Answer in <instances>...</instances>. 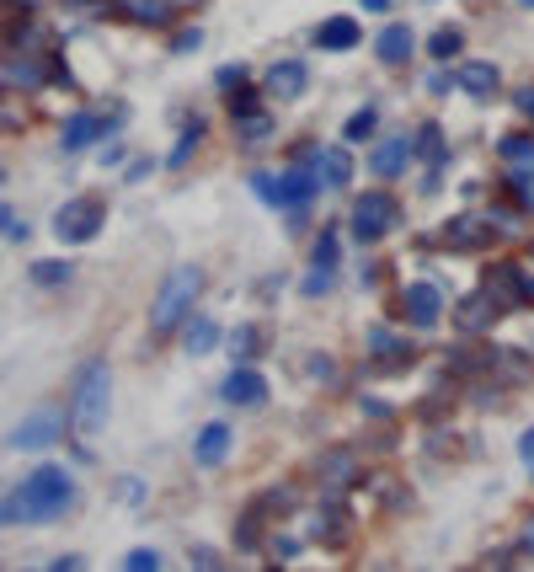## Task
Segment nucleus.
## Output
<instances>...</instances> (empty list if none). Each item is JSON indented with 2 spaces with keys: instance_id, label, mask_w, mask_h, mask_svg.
Masks as SVG:
<instances>
[{
  "instance_id": "f257e3e1",
  "label": "nucleus",
  "mask_w": 534,
  "mask_h": 572,
  "mask_svg": "<svg viewBox=\"0 0 534 572\" xmlns=\"http://www.w3.org/2000/svg\"><path fill=\"white\" fill-rule=\"evenodd\" d=\"M75 503H81L75 476L65 466H38V471H27L22 482L6 487V498H0V524H6V530H17V524H59Z\"/></svg>"
},
{
  "instance_id": "f03ea898",
  "label": "nucleus",
  "mask_w": 534,
  "mask_h": 572,
  "mask_svg": "<svg viewBox=\"0 0 534 572\" xmlns=\"http://www.w3.org/2000/svg\"><path fill=\"white\" fill-rule=\"evenodd\" d=\"M203 289H209V268H203V262H177V268L161 278L155 300H150V332H155V337L182 332L187 321L198 316Z\"/></svg>"
},
{
  "instance_id": "7ed1b4c3",
  "label": "nucleus",
  "mask_w": 534,
  "mask_h": 572,
  "mask_svg": "<svg viewBox=\"0 0 534 572\" xmlns=\"http://www.w3.org/2000/svg\"><path fill=\"white\" fill-rule=\"evenodd\" d=\"M107 412H113V369L107 359H86L75 369V391H70V423L75 434H102L107 428Z\"/></svg>"
},
{
  "instance_id": "20e7f679",
  "label": "nucleus",
  "mask_w": 534,
  "mask_h": 572,
  "mask_svg": "<svg viewBox=\"0 0 534 572\" xmlns=\"http://www.w3.org/2000/svg\"><path fill=\"white\" fill-rule=\"evenodd\" d=\"M123 123H129V102H107V107H81V113L65 118L59 129V150L65 156H86V150H102Z\"/></svg>"
},
{
  "instance_id": "39448f33",
  "label": "nucleus",
  "mask_w": 534,
  "mask_h": 572,
  "mask_svg": "<svg viewBox=\"0 0 534 572\" xmlns=\"http://www.w3.org/2000/svg\"><path fill=\"white\" fill-rule=\"evenodd\" d=\"M396 220H401L396 198H390L385 188H369V193H358L353 209H348V236L358 246H374V241H385L390 230H396Z\"/></svg>"
},
{
  "instance_id": "423d86ee",
  "label": "nucleus",
  "mask_w": 534,
  "mask_h": 572,
  "mask_svg": "<svg viewBox=\"0 0 534 572\" xmlns=\"http://www.w3.org/2000/svg\"><path fill=\"white\" fill-rule=\"evenodd\" d=\"M65 428H75L70 417H65V407H33L17 428H11L6 450H11V455H38V450H54V444L65 439Z\"/></svg>"
},
{
  "instance_id": "0eeeda50",
  "label": "nucleus",
  "mask_w": 534,
  "mask_h": 572,
  "mask_svg": "<svg viewBox=\"0 0 534 572\" xmlns=\"http://www.w3.org/2000/svg\"><path fill=\"white\" fill-rule=\"evenodd\" d=\"M102 220H107L102 198L97 193H75L70 204H59V214H54V236L65 246H86V241L102 236Z\"/></svg>"
},
{
  "instance_id": "6e6552de",
  "label": "nucleus",
  "mask_w": 534,
  "mask_h": 572,
  "mask_svg": "<svg viewBox=\"0 0 534 572\" xmlns=\"http://www.w3.org/2000/svg\"><path fill=\"white\" fill-rule=\"evenodd\" d=\"M401 316L412 321L417 332H433L438 321H444V289L428 284V278H422V284H406L401 289Z\"/></svg>"
},
{
  "instance_id": "1a4fd4ad",
  "label": "nucleus",
  "mask_w": 534,
  "mask_h": 572,
  "mask_svg": "<svg viewBox=\"0 0 534 572\" xmlns=\"http://www.w3.org/2000/svg\"><path fill=\"white\" fill-rule=\"evenodd\" d=\"M219 396H225L230 407L262 412V407H267V380H262V369H257V364H235L230 375L219 380Z\"/></svg>"
},
{
  "instance_id": "9d476101",
  "label": "nucleus",
  "mask_w": 534,
  "mask_h": 572,
  "mask_svg": "<svg viewBox=\"0 0 534 572\" xmlns=\"http://www.w3.org/2000/svg\"><path fill=\"white\" fill-rule=\"evenodd\" d=\"M358 43H364V27H358V17H342V11L310 27V49H321V54H353Z\"/></svg>"
},
{
  "instance_id": "9b49d317",
  "label": "nucleus",
  "mask_w": 534,
  "mask_h": 572,
  "mask_svg": "<svg viewBox=\"0 0 534 572\" xmlns=\"http://www.w3.org/2000/svg\"><path fill=\"white\" fill-rule=\"evenodd\" d=\"M305 86H310L305 59H273V65H267V75H262V91H267L273 102H300Z\"/></svg>"
},
{
  "instance_id": "f8f14e48",
  "label": "nucleus",
  "mask_w": 534,
  "mask_h": 572,
  "mask_svg": "<svg viewBox=\"0 0 534 572\" xmlns=\"http://www.w3.org/2000/svg\"><path fill=\"white\" fill-rule=\"evenodd\" d=\"M412 161H417V150H412V139H406V134H385L380 145L369 150V172L380 182L406 177V166H412Z\"/></svg>"
},
{
  "instance_id": "ddd939ff",
  "label": "nucleus",
  "mask_w": 534,
  "mask_h": 572,
  "mask_svg": "<svg viewBox=\"0 0 534 572\" xmlns=\"http://www.w3.org/2000/svg\"><path fill=\"white\" fill-rule=\"evenodd\" d=\"M326 188L321 166L316 161H294L284 172V209H316V198Z\"/></svg>"
},
{
  "instance_id": "4468645a",
  "label": "nucleus",
  "mask_w": 534,
  "mask_h": 572,
  "mask_svg": "<svg viewBox=\"0 0 534 572\" xmlns=\"http://www.w3.org/2000/svg\"><path fill=\"white\" fill-rule=\"evenodd\" d=\"M417 54V27L412 22H390L380 27V43H374V59H380L385 70H406Z\"/></svg>"
},
{
  "instance_id": "2eb2a0df",
  "label": "nucleus",
  "mask_w": 534,
  "mask_h": 572,
  "mask_svg": "<svg viewBox=\"0 0 534 572\" xmlns=\"http://www.w3.org/2000/svg\"><path fill=\"white\" fill-rule=\"evenodd\" d=\"M369 359H374V369H385V375H401V369L417 364V353H412V343H401L390 327H369Z\"/></svg>"
},
{
  "instance_id": "dca6fc26",
  "label": "nucleus",
  "mask_w": 534,
  "mask_h": 572,
  "mask_svg": "<svg viewBox=\"0 0 534 572\" xmlns=\"http://www.w3.org/2000/svg\"><path fill=\"white\" fill-rule=\"evenodd\" d=\"M230 444H235V428L230 423H203L198 439H193V460L198 471H219L230 460Z\"/></svg>"
},
{
  "instance_id": "f3484780",
  "label": "nucleus",
  "mask_w": 534,
  "mask_h": 572,
  "mask_svg": "<svg viewBox=\"0 0 534 572\" xmlns=\"http://www.w3.org/2000/svg\"><path fill=\"white\" fill-rule=\"evenodd\" d=\"M177 0H118L107 17H118V22H134V27H171L177 22Z\"/></svg>"
},
{
  "instance_id": "a211bd4d",
  "label": "nucleus",
  "mask_w": 534,
  "mask_h": 572,
  "mask_svg": "<svg viewBox=\"0 0 534 572\" xmlns=\"http://www.w3.org/2000/svg\"><path fill=\"white\" fill-rule=\"evenodd\" d=\"M497 316H508V311L497 305V295H492L486 284L476 289V295H465V300H460V311H454V321H460V332H486Z\"/></svg>"
},
{
  "instance_id": "6ab92c4d",
  "label": "nucleus",
  "mask_w": 534,
  "mask_h": 572,
  "mask_svg": "<svg viewBox=\"0 0 534 572\" xmlns=\"http://www.w3.org/2000/svg\"><path fill=\"white\" fill-rule=\"evenodd\" d=\"M203 134H209V118H203V113H187V118H182L177 145H171V156H166V172H187V166H193L198 145H203Z\"/></svg>"
},
{
  "instance_id": "aec40b11",
  "label": "nucleus",
  "mask_w": 534,
  "mask_h": 572,
  "mask_svg": "<svg viewBox=\"0 0 534 572\" xmlns=\"http://www.w3.org/2000/svg\"><path fill=\"white\" fill-rule=\"evenodd\" d=\"M460 91H465V97H476V102H492L502 91V70L486 65V59H465V65H460Z\"/></svg>"
},
{
  "instance_id": "412c9836",
  "label": "nucleus",
  "mask_w": 534,
  "mask_h": 572,
  "mask_svg": "<svg viewBox=\"0 0 534 572\" xmlns=\"http://www.w3.org/2000/svg\"><path fill=\"white\" fill-rule=\"evenodd\" d=\"M225 337H230V332L219 327L214 316H203V311H198V316H193V321H187V327H182V348L193 353V359H209V353H214L219 343H225Z\"/></svg>"
},
{
  "instance_id": "4be33fe9",
  "label": "nucleus",
  "mask_w": 534,
  "mask_h": 572,
  "mask_svg": "<svg viewBox=\"0 0 534 572\" xmlns=\"http://www.w3.org/2000/svg\"><path fill=\"white\" fill-rule=\"evenodd\" d=\"M486 220H492V214H486ZM486 220H470V214H465V220H454V225L444 230V241L454 246V252H470V246L481 252V246H492V241L502 236V230L486 225Z\"/></svg>"
},
{
  "instance_id": "5701e85b",
  "label": "nucleus",
  "mask_w": 534,
  "mask_h": 572,
  "mask_svg": "<svg viewBox=\"0 0 534 572\" xmlns=\"http://www.w3.org/2000/svg\"><path fill=\"white\" fill-rule=\"evenodd\" d=\"M412 150H417V161L422 166H444L449 161V139H444V123H417V139H412Z\"/></svg>"
},
{
  "instance_id": "b1692460",
  "label": "nucleus",
  "mask_w": 534,
  "mask_h": 572,
  "mask_svg": "<svg viewBox=\"0 0 534 572\" xmlns=\"http://www.w3.org/2000/svg\"><path fill=\"white\" fill-rule=\"evenodd\" d=\"M310 268L342 273V225H326L316 241H310Z\"/></svg>"
},
{
  "instance_id": "393cba45",
  "label": "nucleus",
  "mask_w": 534,
  "mask_h": 572,
  "mask_svg": "<svg viewBox=\"0 0 534 572\" xmlns=\"http://www.w3.org/2000/svg\"><path fill=\"white\" fill-rule=\"evenodd\" d=\"M27 278H33L38 289H65V284H75V262L70 257H38L33 268H27Z\"/></svg>"
},
{
  "instance_id": "a878e982",
  "label": "nucleus",
  "mask_w": 534,
  "mask_h": 572,
  "mask_svg": "<svg viewBox=\"0 0 534 572\" xmlns=\"http://www.w3.org/2000/svg\"><path fill=\"white\" fill-rule=\"evenodd\" d=\"M374 134H380V102H364L348 123H342V139H348V145H369Z\"/></svg>"
},
{
  "instance_id": "bb28decb",
  "label": "nucleus",
  "mask_w": 534,
  "mask_h": 572,
  "mask_svg": "<svg viewBox=\"0 0 534 572\" xmlns=\"http://www.w3.org/2000/svg\"><path fill=\"white\" fill-rule=\"evenodd\" d=\"M321 177H326V188H348V182H353V156H348V150H342V145H326L321 150Z\"/></svg>"
},
{
  "instance_id": "cd10ccee",
  "label": "nucleus",
  "mask_w": 534,
  "mask_h": 572,
  "mask_svg": "<svg viewBox=\"0 0 534 572\" xmlns=\"http://www.w3.org/2000/svg\"><path fill=\"white\" fill-rule=\"evenodd\" d=\"M246 188H251V198H257V204H267V209H284V172H251L246 177Z\"/></svg>"
},
{
  "instance_id": "c85d7f7f",
  "label": "nucleus",
  "mask_w": 534,
  "mask_h": 572,
  "mask_svg": "<svg viewBox=\"0 0 534 572\" xmlns=\"http://www.w3.org/2000/svg\"><path fill=\"white\" fill-rule=\"evenodd\" d=\"M225 353H230L235 364H251V359L262 353V327H251V321H246V327H235V332L225 337Z\"/></svg>"
},
{
  "instance_id": "c756f323",
  "label": "nucleus",
  "mask_w": 534,
  "mask_h": 572,
  "mask_svg": "<svg viewBox=\"0 0 534 572\" xmlns=\"http://www.w3.org/2000/svg\"><path fill=\"white\" fill-rule=\"evenodd\" d=\"M460 54H465V33H460V27H438V33L428 38V59H438V65H454Z\"/></svg>"
},
{
  "instance_id": "7c9ffc66",
  "label": "nucleus",
  "mask_w": 534,
  "mask_h": 572,
  "mask_svg": "<svg viewBox=\"0 0 534 572\" xmlns=\"http://www.w3.org/2000/svg\"><path fill=\"white\" fill-rule=\"evenodd\" d=\"M316 471H321V482H326V487H348V482H358V476H353L358 466H353V455H348V450L321 455V466H316Z\"/></svg>"
},
{
  "instance_id": "2f4dec72",
  "label": "nucleus",
  "mask_w": 534,
  "mask_h": 572,
  "mask_svg": "<svg viewBox=\"0 0 534 572\" xmlns=\"http://www.w3.org/2000/svg\"><path fill=\"white\" fill-rule=\"evenodd\" d=\"M497 156H502V166H534V134H502Z\"/></svg>"
},
{
  "instance_id": "473e14b6",
  "label": "nucleus",
  "mask_w": 534,
  "mask_h": 572,
  "mask_svg": "<svg viewBox=\"0 0 534 572\" xmlns=\"http://www.w3.org/2000/svg\"><path fill=\"white\" fill-rule=\"evenodd\" d=\"M262 97H267V91H257V86H241V91H230V118L235 123H241V118H251V113H262Z\"/></svg>"
},
{
  "instance_id": "72a5a7b5",
  "label": "nucleus",
  "mask_w": 534,
  "mask_h": 572,
  "mask_svg": "<svg viewBox=\"0 0 534 572\" xmlns=\"http://www.w3.org/2000/svg\"><path fill=\"white\" fill-rule=\"evenodd\" d=\"M502 188H508V193L518 198V204H534V166H508Z\"/></svg>"
},
{
  "instance_id": "f704fd0d",
  "label": "nucleus",
  "mask_w": 534,
  "mask_h": 572,
  "mask_svg": "<svg viewBox=\"0 0 534 572\" xmlns=\"http://www.w3.org/2000/svg\"><path fill=\"white\" fill-rule=\"evenodd\" d=\"M262 508H251V514L241 519V524H235V546H241V551H257L262 546Z\"/></svg>"
},
{
  "instance_id": "c9c22d12",
  "label": "nucleus",
  "mask_w": 534,
  "mask_h": 572,
  "mask_svg": "<svg viewBox=\"0 0 534 572\" xmlns=\"http://www.w3.org/2000/svg\"><path fill=\"white\" fill-rule=\"evenodd\" d=\"M235 129H241V145H251V139H257V145H262V139L273 134V113H267V107H262V113L241 118V123H235Z\"/></svg>"
},
{
  "instance_id": "e433bc0d",
  "label": "nucleus",
  "mask_w": 534,
  "mask_h": 572,
  "mask_svg": "<svg viewBox=\"0 0 534 572\" xmlns=\"http://www.w3.org/2000/svg\"><path fill=\"white\" fill-rule=\"evenodd\" d=\"M332 289H337V273H326V268H310V273L300 278V295H310V300L332 295Z\"/></svg>"
},
{
  "instance_id": "4c0bfd02",
  "label": "nucleus",
  "mask_w": 534,
  "mask_h": 572,
  "mask_svg": "<svg viewBox=\"0 0 534 572\" xmlns=\"http://www.w3.org/2000/svg\"><path fill=\"white\" fill-rule=\"evenodd\" d=\"M241 86H251V70L246 65H219L214 70V91H225V97H230V91H241Z\"/></svg>"
},
{
  "instance_id": "58836bf2",
  "label": "nucleus",
  "mask_w": 534,
  "mask_h": 572,
  "mask_svg": "<svg viewBox=\"0 0 534 572\" xmlns=\"http://www.w3.org/2000/svg\"><path fill=\"white\" fill-rule=\"evenodd\" d=\"M123 567H129V572H155V567H161V551H150V546H134L129 556H123Z\"/></svg>"
},
{
  "instance_id": "ea45409f",
  "label": "nucleus",
  "mask_w": 534,
  "mask_h": 572,
  "mask_svg": "<svg viewBox=\"0 0 534 572\" xmlns=\"http://www.w3.org/2000/svg\"><path fill=\"white\" fill-rule=\"evenodd\" d=\"M454 86H460V70H454V75L449 70H433L428 81H422V91H433V97H449Z\"/></svg>"
},
{
  "instance_id": "a19ab883",
  "label": "nucleus",
  "mask_w": 534,
  "mask_h": 572,
  "mask_svg": "<svg viewBox=\"0 0 534 572\" xmlns=\"http://www.w3.org/2000/svg\"><path fill=\"white\" fill-rule=\"evenodd\" d=\"M198 43H203V27H182V33L171 38V54H198Z\"/></svg>"
},
{
  "instance_id": "79ce46f5",
  "label": "nucleus",
  "mask_w": 534,
  "mask_h": 572,
  "mask_svg": "<svg viewBox=\"0 0 534 572\" xmlns=\"http://www.w3.org/2000/svg\"><path fill=\"white\" fill-rule=\"evenodd\" d=\"M150 172H155V156H139L134 166H123V182H150Z\"/></svg>"
},
{
  "instance_id": "37998d69",
  "label": "nucleus",
  "mask_w": 534,
  "mask_h": 572,
  "mask_svg": "<svg viewBox=\"0 0 534 572\" xmlns=\"http://www.w3.org/2000/svg\"><path fill=\"white\" fill-rule=\"evenodd\" d=\"M422 198H433V193H444V166H428V172H422Z\"/></svg>"
},
{
  "instance_id": "c03bdc74",
  "label": "nucleus",
  "mask_w": 534,
  "mask_h": 572,
  "mask_svg": "<svg viewBox=\"0 0 534 572\" xmlns=\"http://www.w3.org/2000/svg\"><path fill=\"white\" fill-rule=\"evenodd\" d=\"M49 567H54V572H81V567H86V556H81V551H59Z\"/></svg>"
},
{
  "instance_id": "a18cd8bd",
  "label": "nucleus",
  "mask_w": 534,
  "mask_h": 572,
  "mask_svg": "<svg viewBox=\"0 0 534 572\" xmlns=\"http://www.w3.org/2000/svg\"><path fill=\"white\" fill-rule=\"evenodd\" d=\"M97 161H102V166H118V161H123V139H118V134H113V139H107V145L97 150Z\"/></svg>"
},
{
  "instance_id": "49530a36",
  "label": "nucleus",
  "mask_w": 534,
  "mask_h": 572,
  "mask_svg": "<svg viewBox=\"0 0 534 572\" xmlns=\"http://www.w3.org/2000/svg\"><path fill=\"white\" fill-rule=\"evenodd\" d=\"M513 107L534 123V86H518V91H513Z\"/></svg>"
},
{
  "instance_id": "de8ad7c7",
  "label": "nucleus",
  "mask_w": 534,
  "mask_h": 572,
  "mask_svg": "<svg viewBox=\"0 0 534 572\" xmlns=\"http://www.w3.org/2000/svg\"><path fill=\"white\" fill-rule=\"evenodd\" d=\"M358 6H364L369 17H390V11H396V0H358Z\"/></svg>"
},
{
  "instance_id": "09e8293b",
  "label": "nucleus",
  "mask_w": 534,
  "mask_h": 572,
  "mask_svg": "<svg viewBox=\"0 0 534 572\" xmlns=\"http://www.w3.org/2000/svg\"><path fill=\"white\" fill-rule=\"evenodd\" d=\"M193 567H203V572H209V567H219V556H214L209 546H193Z\"/></svg>"
},
{
  "instance_id": "8fccbe9b",
  "label": "nucleus",
  "mask_w": 534,
  "mask_h": 572,
  "mask_svg": "<svg viewBox=\"0 0 534 572\" xmlns=\"http://www.w3.org/2000/svg\"><path fill=\"white\" fill-rule=\"evenodd\" d=\"M294 551H300V540H294V535H284V540H278V546H273V556H278V562H289Z\"/></svg>"
},
{
  "instance_id": "3c124183",
  "label": "nucleus",
  "mask_w": 534,
  "mask_h": 572,
  "mask_svg": "<svg viewBox=\"0 0 534 572\" xmlns=\"http://www.w3.org/2000/svg\"><path fill=\"white\" fill-rule=\"evenodd\" d=\"M123 503H129V508L145 503V482H129V487H123Z\"/></svg>"
},
{
  "instance_id": "603ef678",
  "label": "nucleus",
  "mask_w": 534,
  "mask_h": 572,
  "mask_svg": "<svg viewBox=\"0 0 534 572\" xmlns=\"http://www.w3.org/2000/svg\"><path fill=\"white\" fill-rule=\"evenodd\" d=\"M518 460H529V466H534V428H529L524 439H518Z\"/></svg>"
},
{
  "instance_id": "864d4df0",
  "label": "nucleus",
  "mask_w": 534,
  "mask_h": 572,
  "mask_svg": "<svg viewBox=\"0 0 534 572\" xmlns=\"http://www.w3.org/2000/svg\"><path fill=\"white\" fill-rule=\"evenodd\" d=\"M364 412L369 417H390V407H385V401H374V396H364Z\"/></svg>"
},
{
  "instance_id": "5fc2aeb1",
  "label": "nucleus",
  "mask_w": 534,
  "mask_h": 572,
  "mask_svg": "<svg viewBox=\"0 0 534 572\" xmlns=\"http://www.w3.org/2000/svg\"><path fill=\"white\" fill-rule=\"evenodd\" d=\"M518 546H524V551H534V524H529V530H524V540H518Z\"/></svg>"
},
{
  "instance_id": "6e6d98bb",
  "label": "nucleus",
  "mask_w": 534,
  "mask_h": 572,
  "mask_svg": "<svg viewBox=\"0 0 534 572\" xmlns=\"http://www.w3.org/2000/svg\"><path fill=\"white\" fill-rule=\"evenodd\" d=\"M177 6H182V11H187V6H203V0H177Z\"/></svg>"
},
{
  "instance_id": "4d7b16f0",
  "label": "nucleus",
  "mask_w": 534,
  "mask_h": 572,
  "mask_svg": "<svg viewBox=\"0 0 534 572\" xmlns=\"http://www.w3.org/2000/svg\"><path fill=\"white\" fill-rule=\"evenodd\" d=\"M518 6H524V11H534V0H518Z\"/></svg>"
},
{
  "instance_id": "13d9d810",
  "label": "nucleus",
  "mask_w": 534,
  "mask_h": 572,
  "mask_svg": "<svg viewBox=\"0 0 534 572\" xmlns=\"http://www.w3.org/2000/svg\"><path fill=\"white\" fill-rule=\"evenodd\" d=\"M428 6H433V0H428Z\"/></svg>"
}]
</instances>
